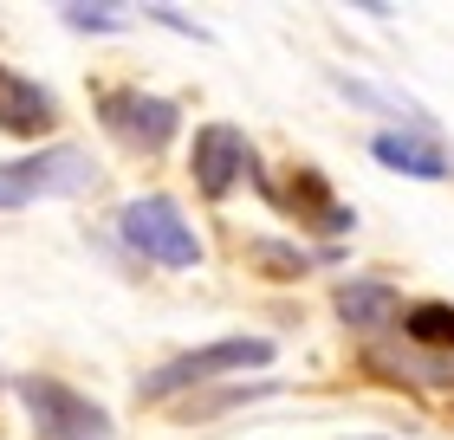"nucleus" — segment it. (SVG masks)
<instances>
[{
	"label": "nucleus",
	"instance_id": "9b49d317",
	"mask_svg": "<svg viewBox=\"0 0 454 440\" xmlns=\"http://www.w3.org/2000/svg\"><path fill=\"white\" fill-rule=\"evenodd\" d=\"M396 330H403V344H409V350L454 356V305H442V298H416V305H403Z\"/></svg>",
	"mask_w": 454,
	"mask_h": 440
},
{
	"label": "nucleus",
	"instance_id": "7ed1b4c3",
	"mask_svg": "<svg viewBox=\"0 0 454 440\" xmlns=\"http://www.w3.org/2000/svg\"><path fill=\"white\" fill-rule=\"evenodd\" d=\"M13 389H20V402H27L39 440H117L111 414L98 408L91 395H78V389H66V382H52V375H20Z\"/></svg>",
	"mask_w": 454,
	"mask_h": 440
},
{
	"label": "nucleus",
	"instance_id": "20e7f679",
	"mask_svg": "<svg viewBox=\"0 0 454 440\" xmlns=\"http://www.w3.org/2000/svg\"><path fill=\"white\" fill-rule=\"evenodd\" d=\"M0 188H7L13 201H33V195H78V188H91V156L72 150V143H52V150L39 156H20L0 169Z\"/></svg>",
	"mask_w": 454,
	"mask_h": 440
},
{
	"label": "nucleus",
	"instance_id": "9d476101",
	"mask_svg": "<svg viewBox=\"0 0 454 440\" xmlns=\"http://www.w3.org/2000/svg\"><path fill=\"white\" fill-rule=\"evenodd\" d=\"M370 369H383L389 382H416V389H454V356H428L409 344H370L364 350Z\"/></svg>",
	"mask_w": 454,
	"mask_h": 440
},
{
	"label": "nucleus",
	"instance_id": "f257e3e1",
	"mask_svg": "<svg viewBox=\"0 0 454 440\" xmlns=\"http://www.w3.org/2000/svg\"><path fill=\"white\" fill-rule=\"evenodd\" d=\"M266 363H273V337H221V344L182 350L162 369H150L137 382V402H176V395L215 382V375H247V369H266Z\"/></svg>",
	"mask_w": 454,
	"mask_h": 440
},
{
	"label": "nucleus",
	"instance_id": "f03ea898",
	"mask_svg": "<svg viewBox=\"0 0 454 440\" xmlns=\"http://www.w3.org/2000/svg\"><path fill=\"white\" fill-rule=\"evenodd\" d=\"M117 234H123L130 253L156 259V266H201V240H195V227L182 220V207H176L169 195H137V201H123Z\"/></svg>",
	"mask_w": 454,
	"mask_h": 440
},
{
	"label": "nucleus",
	"instance_id": "39448f33",
	"mask_svg": "<svg viewBox=\"0 0 454 440\" xmlns=\"http://www.w3.org/2000/svg\"><path fill=\"white\" fill-rule=\"evenodd\" d=\"M105 130L123 136L130 150H162L176 130H182V111L169 97H150V91H105Z\"/></svg>",
	"mask_w": 454,
	"mask_h": 440
},
{
	"label": "nucleus",
	"instance_id": "6e6552de",
	"mask_svg": "<svg viewBox=\"0 0 454 440\" xmlns=\"http://www.w3.org/2000/svg\"><path fill=\"white\" fill-rule=\"evenodd\" d=\"M370 156L383 162V169H396L409 181H448L454 175V162L435 136H422V130H383V136H370Z\"/></svg>",
	"mask_w": 454,
	"mask_h": 440
},
{
	"label": "nucleus",
	"instance_id": "1a4fd4ad",
	"mask_svg": "<svg viewBox=\"0 0 454 440\" xmlns=\"http://www.w3.org/2000/svg\"><path fill=\"white\" fill-rule=\"evenodd\" d=\"M52 117H59V104L46 85H33V78H20L0 66V130H13V136H39V130H52Z\"/></svg>",
	"mask_w": 454,
	"mask_h": 440
},
{
	"label": "nucleus",
	"instance_id": "ddd939ff",
	"mask_svg": "<svg viewBox=\"0 0 454 440\" xmlns=\"http://www.w3.org/2000/svg\"><path fill=\"white\" fill-rule=\"evenodd\" d=\"M0 207H20V201H13V195H7V188H0Z\"/></svg>",
	"mask_w": 454,
	"mask_h": 440
},
{
	"label": "nucleus",
	"instance_id": "f8f14e48",
	"mask_svg": "<svg viewBox=\"0 0 454 440\" xmlns=\"http://www.w3.org/2000/svg\"><path fill=\"white\" fill-rule=\"evenodd\" d=\"M66 13V27H78V33H117L123 27V7H59Z\"/></svg>",
	"mask_w": 454,
	"mask_h": 440
},
{
	"label": "nucleus",
	"instance_id": "0eeeda50",
	"mask_svg": "<svg viewBox=\"0 0 454 440\" xmlns=\"http://www.w3.org/2000/svg\"><path fill=\"white\" fill-rule=\"evenodd\" d=\"M332 305H338L344 330H357L364 344H383V330H396V318H403L396 285H383V279H344Z\"/></svg>",
	"mask_w": 454,
	"mask_h": 440
},
{
	"label": "nucleus",
	"instance_id": "423d86ee",
	"mask_svg": "<svg viewBox=\"0 0 454 440\" xmlns=\"http://www.w3.org/2000/svg\"><path fill=\"white\" fill-rule=\"evenodd\" d=\"M247 169H254V143H247L234 123H208V130H195V188L208 201H227L247 181Z\"/></svg>",
	"mask_w": 454,
	"mask_h": 440
}]
</instances>
